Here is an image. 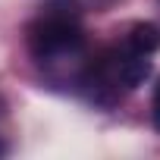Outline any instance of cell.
<instances>
[{
	"instance_id": "obj_1",
	"label": "cell",
	"mask_w": 160,
	"mask_h": 160,
	"mask_svg": "<svg viewBox=\"0 0 160 160\" xmlns=\"http://www.w3.org/2000/svg\"><path fill=\"white\" fill-rule=\"evenodd\" d=\"M25 38L35 63L50 78H63L66 72H72L78 85L88 63V41L82 22H78L75 0H47L41 16L28 25Z\"/></svg>"
},
{
	"instance_id": "obj_2",
	"label": "cell",
	"mask_w": 160,
	"mask_h": 160,
	"mask_svg": "<svg viewBox=\"0 0 160 160\" xmlns=\"http://www.w3.org/2000/svg\"><path fill=\"white\" fill-rule=\"evenodd\" d=\"M135 50H141V53H157L160 50V28L154 25V22H135L126 35H122Z\"/></svg>"
},
{
	"instance_id": "obj_3",
	"label": "cell",
	"mask_w": 160,
	"mask_h": 160,
	"mask_svg": "<svg viewBox=\"0 0 160 160\" xmlns=\"http://www.w3.org/2000/svg\"><path fill=\"white\" fill-rule=\"evenodd\" d=\"M151 116H154V129L160 132V85L154 91V104H151Z\"/></svg>"
},
{
	"instance_id": "obj_4",
	"label": "cell",
	"mask_w": 160,
	"mask_h": 160,
	"mask_svg": "<svg viewBox=\"0 0 160 160\" xmlns=\"http://www.w3.org/2000/svg\"><path fill=\"white\" fill-rule=\"evenodd\" d=\"M7 154H10V144H7L3 138H0V157H7Z\"/></svg>"
}]
</instances>
